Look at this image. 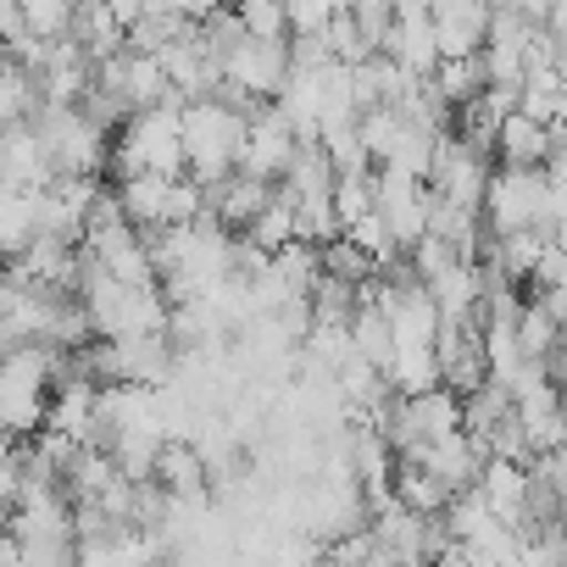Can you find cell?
<instances>
[{
    "label": "cell",
    "instance_id": "5bb4252c",
    "mask_svg": "<svg viewBox=\"0 0 567 567\" xmlns=\"http://www.w3.org/2000/svg\"><path fill=\"white\" fill-rule=\"evenodd\" d=\"M40 195L45 189H7L0 195V245H7V256H23L29 239L40 234Z\"/></svg>",
    "mask_w": 567,
    "mask_h": 567
},
{
    "label": "cell",
    "instance_id": "6da1fadb",
    "mask_svg": "<svg viewBox=\"0 0 567 567\" xmlns=\"http://www.w3.org/2000/svg\"><path fill=\"white\" fill-rule=\"evenodd\" d=\"M134 173H162V178H184V173H189L184 106L134 112V123L112 140V167H106V178L123 184V178H134Z\"/></svg>",
    "mask_w": 567,
    "mask_h": 567
},
{
    "label": "cell",
    "instance_id": "277c9868",
    "mask_svg": "<svg viewBox=\"0 0 567 567\" xmlns=\"http://www.w3.org/2000/svg\"><path fill=\"white\" fill-rule=\"evenodd\" d=\"M429 200H434L429 178H417L406 167H379V217L390 223L401 250L429 239Z\"/></svg>",
    "mask_w": 567,
    "mask_h": 567
},
{
    "label": "cell",
    "instance_id": "ac0fdd59",
    "mask_svg": "<svg viewBox=\"0 0 567 567\" xmlns=\"http://www.w3.org/2000/svg\"><path fill=\"white\" fill-rule=\"evenodd\" d=\"M323 272H329V278H346V284H362V290H368V284L379 278V256H368L357 239L340 234V239L323 245Z\"/></svg>",
    "mask_w": 567,
    "mask_h": 567
},
{
    "label": "cell",
    "instance_id": "cb8c5ba5",
    "mask_svg": "<svg viewBox=\"0 0 567 567\" xmlns=\"http://www.w3.org/2000/svg\"><path fill=\"white\" fill-rule=\"evenodd\" d=\"M106 7L117 12V23H123V29H134V23H145V0H106Z\"/></svg>",
    "mask_w": 567,
    "mask_h": 567
},
{
    "label": "cell",
    "instance_id": "7c38bea8",
    "mask_svg": "<svg viewBox=\"0 0 567 567\" xmlns=\"http://www.w3.org/2000/svg\"><path fill=\"white\" fill-rule=\"evenodd\" d=\"M390 390L395 395H429L445 384V368H440V346H395L390 368H384Z\"/></svg>",
    "mask_w": 567,
    "mask_h": 567
},
{
    "label": "cell",
    "instance_id": "603a6c76",
    "mask_svg": "<svg viewBox=\"0 0 567 567\" xmlns=\"http://www.w3.org/2000/svg\"><path fill=\"white\" fill-rule=\"evenodd\" d=\"M217 7H228V0H173V12H178V18H189V23H200V18H212Z\"/></svg>",
    "mask_w": 567,
    "mask_h": 567
},
{
    "label": "cell",
    "instance_id": "3957f363",
    "mask_svg": "<svg viewBox=\"0 0 567 567\" xmlns=\"http://www.w3.org/2000/svg\"><path fill=\"white\" fill-rule=\"evenodd\" d=\"M550 173L545 167H495L489 195H484V223L489 234H523V228H550Z\"/></svg>",
    "mask_w": 567,
    "mask_h": 567
},
{
    "label": "cell",
    "instance_id": "2e32d148",
    "mask_svg": "<svg viewBox=\"0 0 567 567\" xmlns=\"http://www.w3.org/2000/svg\"><path fill=\"white\" fill-rule=\"evenodd\" d=\"M245 239H250V245H261V250H272V256H278L284 245H296V239H301V217H296V200L278 189V195H272V206H267V212H261V217H256V223L245 228Z\"/></svg>",
    "mask_w": 567,
    "mask_h": 567
},
{
    "label": "cell",
    "instance_id": "9c48e42d",
    "mask_svg": "<svg viewBox=\"0 0 567 567\" xmlns=\"http://www.w3.org/2000/svg\"><path fill=\"white\" fill-rule=\"evenodd\" d=\"M0 184L7 189H51L56 184L51 151L34 123H12L7 140H0Z\"/></svg>",
    "mask_w": 567,
    "mask_h": 567
},
{
    "label": "cell",
    "instance_id": "44dd1931",
    "mask_svg": "<svg viewBox=\"0 0 567 567\" xmlns=\"http://www.w3.org/2000/svg\"><path fill=\"white\" fill-rule=\"evenodd\" d=\"M323 40H329V51H334V62L340 68H362V62H373L379 51H373V40L362 34V23L351 18V12H340L329 29H323Z\"/></svg>",
    "mask_w": 567,
    "mask_h": 567
},
{
    "label": "cell",
    "instance_id": "83f0119b",
    "mask_svg": "<svg viewBox=\"0 0 567 567\" xmlns=\"http://www.w3.org/2000/svg\"><path fill=\"white\" fill-rule=\"evenodd\" d=\"M489 7H506V0H489Z\"/></svg>",
    "mask_w": 567,
    "mask_h": 567
},
{
    "label": "cell",
    "instance_id": "9a60e30c",
    "mask_svg": "<svg viewBox=\"0 0 567 567\" xmlns=\"http://www.w3.org/2000/svg\"><path fill=\"white\" fill-rule=\"evenodd\" d=\"M351 340H357V357H368L373 368H390V357H395V323L384 318V307L373 296L362 301V312L351 323Z\"/></svg>",
    "mask_w": 567,
    "mask_h": 567
},
{
    "label": "cell",
    "instance_id": "30bf717a",
    "mask_svg": "<svg viewBox=\"0 0 567 567\" xmlns=\"http://www.w3.org/2000/svg\"><path fill=\"white\" fill-rule=\"evenodd\" d=\"M495 156H501V167H550V156H556V128L539 123V117H528V112H512V117L501 123Z\"/></svg>",
    "mask_w": 567,
    "mask_h": 567
},
{
    "label": "cell",
    "instance_id": "484cf974",
    "mask_svg": "<svg viewBox=\"0 0 567 567\" xmlns=\"http://www.w3.org/2000/svg\"><path fill=\"white\" fill-rule=\"evenodd\" d=\"M556 134H567V84H561V95H556V123H550Z\"/></svg>",
    "mask_w": 567,
    "mask_h": 567
},
{
    "label": "cell",
    "instance_id": "f1b7e54d",
    "mask_svg": "<svg viewBox=\"0 0 567 567\" xmlns=\"http://www.w3.org/2000/svg\"><path fill=\"white\" fill-rule=\"evenodd\" d=\"M79 7H84V0H79Z\"/></svg>",
    "mask_w": 567,
    "mask_h": 567
},
{
    "label": "cell",
    "instance_id": "e0dca14e",
    "mask_svg": "<svg viewBox=\"0 0 567 567\" xmlns=\"http://www.w3.org/2000/svg\"><path fill=\"white\" fill-rule=\"evenodd\" d=\"M434 84L445 90V101H451L456 112H462L467 101H478V95L489 90V62H484V51H478V56H456V62H440Z\"/></svg>",
    "mask_w": 567,
    "mask_h": 567
},
{
    "label": "cell",
    "instance_id": "4316f807",
    "mask_svg": "<svg viewBox=\"0 0 567 567\" xmlns=\"http://www.w3.org/2000/svg\"><path fill=\"white\" fill-rule=\"evenodd\" d=\"M334 7H340V12H351V7H357V0H334Z\"/></svg>",
    "mask_w": 567,
    "mask_h": 567
},
{
    "label": "cell",
    "instance_id": "8fae6325",
    "mask_svg": "<svg viewBox=\"0 0 567 567\" xmlns=\"http://www.w3.org/2000/svg\"><path fill=\"white\" fill-rule=\"evenodd\" d=\"M117 200L128 212L134 228H167L173 223V178L162 173H134L117 184Z\"/></svg>",
    "mask_w": 567,
    "mask_h": 567
},
{
    "label": "cell",
    "instance_id": "d6986e66",
    "mask_svg": "<svg viewBox=\"0 0 567 567\" xmlns=\"http://www.w3.org/2000/svg\"><path fill=\"white\" fill-rule=\"evenodd\" d=\"M228 7L239 12V23H245L250 40H290L296 34L290 29V7H284V0H228Z\"/></svg>",
    "mask_w": 567,
    "mask_h": 567
},
{
    "label": "cell",
    "instance_id": "7402d4cb",
    "mask_svg": "<svg viewBox=\"0 0 567 567\" xmlns=\"http://www.w3.org/2000/svg\"><path fill=\"white\" fill-rule=\"evenodd\" d=\"M284 7H290V29H296V34H323V29L340 18L334 0H284Z\"/></svg>",
    "mask_w": 567,
    "mask_h": 567
},
{
    "label": "cell",
    "instance_id": "ffe728a7",
    "mask_svg": "<svg viewBox=\"0 0 567 567\" xmlns=\"http://www.w3.org/2000/svg\"><path fill=\"white\" fill-rule=\"evenodd\" d=\"M23 18H29V34H40L45 45L68 40L73 34V12H79V0H18Z\"/></svg>",
    "mask_w": 567,
    "mask_h": 567
},
{
    "label": "cell",
    "instance_id": "ba28073f",
    "mask_svg": "<svg viewBox=\"0 0 567 567\" xmlns=\"http://www.w3.org/2000/svg\"><path fill=\"white\" fill-rule=\"evenodd\" d=\"M272 195H278V184H267V178H256V173L239 167V173L206 184V217H217V223H228L234 234H245V228L272 206Z\"/></svg>",
    "mask_w": 567,
    "mask_h": 567
},
{
    "label": "cell",
    "instance_id": "5b68a950",
    "mask_svg": "<svg viewBox=\"0 0 567 567\" xmlns=\"http://www.w3.org/2000/svg\"><path fill=\"white\" fill-rule=\"evenodd\" d=\"M296 151H301V134H296L290 117H284V106L272 101V106H261V112L250 117V134H245V156H239V167L256 173V178H267V184H284V173H290Z\"/></svg>",
    "mask_w": 567,
    "mask_h": 567
},
{
    "label": "cell",
    "instance_id": "8992f818",
    "mask_svg": "<svg viewBox=\"0 0 567 567\" xmlns=\"http://www.w3.org/2000/svg\"><path fill=\"white\" fill-rule=\"evenodd\" d=\"M296 79V62H290V40H250L228 56V84H239L245 95L256 101H278Z\"/></svg>",
    "mask_w": 567,
    "mask_h": 567
},
{
    "label": "cell",
    "instance_id": "7a4b0ae2",
    "mask_svg": "<svg viewBox=\"0 0 567 567\" xmlns=\"http://www.w3.org/2000/svg\"><path fill=\"white\" fill-rule=\"evenodd\" d=\"M245 134H250V117H245V112H234L228 101H189V106H184V151H189V178L217 184V178L239 173Z\"/></svg>",
    "mask_w": 567,
    "mask_h": 567
},
{
    "label": "cell",
    "instance_id": "4fadbf2b",
    "mask_svg": "<svg viewBox=\"0 0 567 567\" xmlns=\"http://www.w3.org/2000/svg\"><path fill=\"white\" fill-rule=\"evenodd\" d=\"M68 40H79L95 62H106V56L128 51V29L117 23V12L106 7V0H84V7L73 12V34H68Z\"/></svg>",
    "mask_w": 567,
    "mask_h": 567
},
{
    "label": "cell",
    "instance_id": "d4e9b609",
    "mask_svg": "<svg viewBox=\"0 0 567 567\" xmlns=\"http://www.w3.org/2000/svg\"><path fill=\"white\" fill-rule=\"evenodd\" d=\"M545 29H550L556 40H567V0H556V7H550V18H545Z\"/></svg>",
    "mask_w": 567,
    "mask_h": 567
},
{
    "label": "cell",
    "instance_id": "52a82bcc",
    "mask_svg": "<svg viewBox=\"0 0 567 567\" xmlns=\"http://www.w3.org/2000/svg\"><path fill=\"white\" fill-rule=\"evenodd\" d=\"M489 23H495L489 0H434V34H440L445 62L489 51Z\"/></svg>",
    "mask_w": 567,
    "mask_h": 567
}]
</instances>
